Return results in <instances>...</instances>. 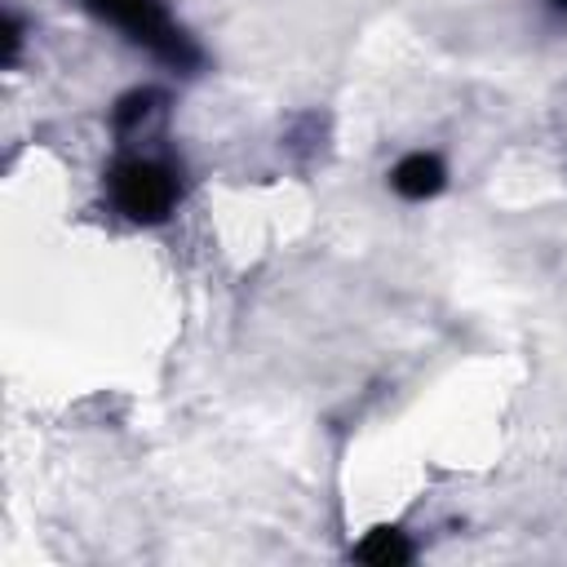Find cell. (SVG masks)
<instances>
[{"label": "cell", "mask_w": 567, "mask_h": 567, "mask_svg": "<svg viewBox=\"0 0 567 567\" xmlns=\"http://www.w3.org/2000/svg\"><path fill=\"white\" fill-rule=\"evenodd\" d=\"M443 186V164L434 159V155H408L399 168H394V190L399 195H408V199H425V195H434Z\"/></svg>", "instance_id": "3"}, {"label": "cell", "mask_w": 567, "mask_h": 567, "mask_svg": "<svg viewBox=\"0 0 567 567\" xmlns=\"http://www.w3.org/2000/svg\"><path fill=\"white\" fill-rule=\"evenodd\" d=\"M89 9L97 18H106L111 27H120L133 44H146L164 62H173V66H190L195 62L190 40L168 22L159 0H89Z\"/></svg>", "instance_id": "1"}, {"label": "cell", "mask_w": 567, "mask_h": 567, "mask_svg": "<svg viewBox=\"0 0 567 567\" xmlns=\"http://www.w3.org/2000/svg\"><path fill=\"white\" fill-rule=\"evenodd\" d=\"M18 40H22V27H18V18H4V62H13V53H18Z\"/></svg>", "instance_id": "5"}, {"label": "cell", "mask_w": 567, "mask_h": 567, "mask_svg": "<svg viewBox=\"0 0 567 567\" xmlns=\"http://www.w3.org/2000/svg\"><path fill=\"white\" fill-rule=\"evenodd\" d=\"M354 558L377 563V567H394V563H408V558H412V549H408V540H403L394 527H377V532H368V536L359 540Z\"/></svg>", "instance_id": "4"}, {"label": "cell", "mask_w": 567, "mask_h": 567, "mask_svg": "<svg viewBox=\"0 0 567 567\" xmlns=\"http://www.w3.org/2000/svg\"><path fill=\"white\" fill-rule=\"evenodd\" d=\"M111 195L120 204V213H128L133 221H164L168 208H173V173L164 164H151V159H128L115 168L111 177Z\"/></svg>", "instance_id": "2"}, {"label": "cell", "mask_w": 567, "mask_h": 567, "mask_svg": "<svg viewBox=\"0 0 567 567\" xmlns=\"http://www.w3.org/2000/svg\"><path fill=\"white\" fill-rule=\"evenodd\" d=\"M554 4H558V9H567V0H554Z\"/></svg>", "instance_id": "6"}]
</instances>
